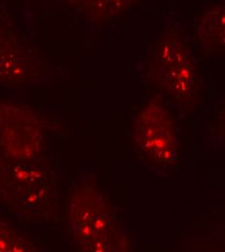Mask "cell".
Listing matches in <instances>:
<instances>
[{"mask_svg": "<svg viewBox=\"0 0 225 252\" xmlns=\"http://www.w3.org/2000/svg\"><path fill=\"white\" fill-rule=\"evenodd\" d=\"M138 126V142L145 154L157 163H170L176 155V137L169 113L152 103L141 113Z\"/></svg>", "mask_w": 225, "mask_h": 252, "instance_id": "obj_1", "label": "cell"}, {"mask_svg": "<svg viewBox=\"0 0 225 252\" xmlns=\"http://www.w3.org/2000/svg\"><path fill=\"white\" fill-rule=\"evenodd\" d=\"M8 33L6 27L0 21V79L5 77V74L10 70V65L12 63L10 60L12 55L9 54L6 43Z\"/></svg>", "mask_w": 225, "mask_h": 252, "instance_id": "obj_5", "label": "cell"}, {"mask_svg": "<svg viewBox=\"0 0 225 252\" xmlns=\"http://www.w3.org/2000/svg\"><path fill=\"white\" fill-rule=\"evenodd\" d=\"M200 34L202 40L212 45L225 46V6L215 8L205 15Z\"/></svg>", "mask_w": 225, "mask_h": 252, "instance_id": "obj_3", "label": "cell"}, {"mask_svg": "<svg viewBox=\"0 0 225 252\" xmlns=\"http://www.w3.org/2000/svg\"><path fill=\"white\" fill-rule=\"evenodd\" d=\"M83 9L88 15L104 16L124 11L133 0H67Z\"/></svg>", "mask_w": 225, "mask_h": 252, "instance_id": "obj_4", "label": "cell"}, {"mask_svg": "<svg viewBox=\"0 0 225 252\" xmlns=\"http://www.w3.org/2000/svg\"><path fill=\"white\" fill-rule=\"evenodd\" d=\"M158 63L161 84L174 96L188 94L193 87V63L185 46L176 36H168L161 43Z\"/></svg>", "mask_w": 225, "mask_h": 252, "instance_id": "obj_2", "label": "cell"}]
</instances>
